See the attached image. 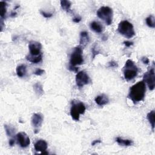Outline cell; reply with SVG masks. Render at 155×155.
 Masks as SVG:
<instances>
[{
	"mask_svg": "<svg viewBox=\"0 0 155 155\" xmlns=\"http://www.w3.org/2000/svg\"><path fill=\"white\" fill-rule=\"evenodd\" d=\"M42 59V54H41L39 56H33L29 54L26 56V59L27 61H29V62L33 63V64L39 63L40 62H41Z\"/></svg>",
	"mask_w": 155,
	"mask_h": 155,
	"instance_id": "obj_18",
	"label": "cell"
},
{
	"mask_svg": "<svg viewBox=\"0 0 155 155\" xmlns=\"http://www.w3.org/2000/svg\"><path fill=\"white\" fill-rule=\"evenodd\" d=\"M85 109V106L83 102L77 100L72 101L70 108V115L72 119L76 121H79L80 115L84 114Z\"/></svg>",
	"mask_w": 155,
	"mask_h": 155,
	"instance_id": "obj_3",
	"label": "cell"
},
{
	"mask_svg": "<svg viewBox=\"0 0 155 155\" xmlns=\"http://www.w3.org/2000/svg\"><path fill=\"white\" fill-rule=\"evenodd\" d=\"M92 55H93V58L94 59L95 58V56L99 53V49H98L97 47V44H95L93 46V47H92Z\"/></svg>",
	"mask_w": 155,
	"mask_h": 155,
	"instance_id": "obj_25",
	"label": "cell"
},
{
	"mask_svg": "<svg viewBox=\"0 0 155 155\" xmlns=\"http://www.w3.org/2000/svg\"><path fill=\"white\" fill-rule=\"evenodd\" d=\"M60 3H61V6L63 10L67 12H69L72 6V3L70 1H67V0H62Z\"/></svg>",
	"mask_w": 155,
	"mask_h": 155,
	"instance_id": "obj_22",
	"label": "cell"
},
{
	"mask_svg": "<svg viewBox=\"0 0 155 155\" xmlns=\"http://www.w3.org/2000/svg\"><path fill=\"white\" fill-rule=\"evenodd\" d=\"M82 48L81 46H78L74 48L70 58V66L75 67L76 65H81L84 62L82 56Z\"/></svg>",
	"mask_w": 155,
	"mask_h": 155,
	"instance_id": "obj_6",
	"label": "cell"
},
{
	"mask_svg": "<svg viewBox=\"0 0 155 155\" xmlns=\"http://www.w3.org/2000/svg\"><path fill=\"white\" fill-rule=\"evenodd\" d=\"M118 30L120 34L128 39L133 38L136 35L133 26L127 20L121 22L118 25Z\"/></svg>",
	"mask_w": 155,
	"mask_h": 155,
	"instance_id": "obj_4",
	"label": "cell"
},
{
	"mask_svg": "<svg viewBox=\"0 0 155 155\" xmlns=\"http://www.w3.org/2000/svg\"><path fill=\"white\" fill-rule=\"evenodd\" d=\"M143 81L146 83L150 90H153L155 87V75L154 66L153 65L144 74Z\"/></svg>",
	"mask_w": 155,
	"mask_h": 155,
	"instance_id": "obj_7",
	"label": "cell"
},
{
	"mask_svg": "<svg viewBox=\"0 0 155 155\" xmlns=\"http://www.w3.org/2000/svg\"><path fill=\"white\" fill-rule=\"evenodd\" d=\"M18 143L22 148H26L30 144V140L25 132H19L16 135Z\"/></svg>",
	"mask_w": 155,
	"mask_h": 155,
	"instance_id": "obj_10",
	"label": "cell"
},
{
	"mask_svg": "<svg viewBox=\"0 0 155 155\" xmlns=\"http://www.w3.org/2000/svg\"><path fill=\"white\" fill-rule=\"evenodd\" d=\"M118 65L117 63L114 62V61H112L109 63V67H117Z\"/></svg>",
	"mask_w": 155,
	"mask_h": 155,
	"instance_id": "obj_30",
	"label": "cell"
},
{
	"mask_svg": "<svg viewBox=\"0 0 155 155\" xmlns=\"http://www.w3.org/2000/svg\"><path fill=\"white\" fill-rule=\"evenodd\" d=\"M146 23L147 26L151 28L155 27V19L153 15H150L145 19Z\"/></svg>",
	"mask_w": 155,
	"mask_h": 155,
	"instance_id": "obj_24",
	"label": "cell"
},
{
	"mask_svg": "<svg viewBox=\"0 0 155 155\" xmlns=\"http://www.w3.org/2000/svg\"><path fill=\"white\" fill-rule=\"evenodd\" d=\"M15 144V139H11L9 140V145L10 147L13 146V145Z\"/></svg>",
	"mask_w": 155,
	"mask_h": 155,
	"instance_id": "obj_33",
	"label": "cell"
},
{
	"mask_svg": "<svg viewBox=\"0 0 155 155\" xmlns=\"http://www.w3.org/2000/svg\"><path fill=\"white\" fill-rule=\"evenodd\" d=\"M95 102L99 106H103L106 105L109 102V99L105 95H101L96 96L95 99Z\"/></svg>",
	"mask_w": 155,
	"mask_h": 155,
	"instance_id": "obj_14",
	"label": "cell"
},
{
	"mask_svg": "<svg viewBox=\"0 0 155 155\" xmlns=\"http://www.w3.org/2000/svg\"><path fill=\"white\" fill-rule=\"evenodd\" d=\"M4 128L8 136H13L15 133V128L11 125H5Z\"/></svg>",
	"mask_w": 155,
	"mask_h": 155,
	"instance_id": "obj_20",
	"label": "cell"
},
{
	"mask_svg": "<svg viewBox=\"0 0 155 155\" xmlns=\"http://www.w3.org/2000/svg\"><path fill=\"white\" fill-rule=\"evenodd\" d=\"M116 142L118 143V144L123 146H131L133 142L130 139H124L120 137H118L116 139Z\"/></svg>",
	"mask_w": 155,
	"mask_h": 155,
	"instance_id": "obj_19",
	"label": "cell"
},
{
	"mask_svg": "<svg viewBox=\"0 0 155 155\" xmlns=\"http://www.w3.org/2000/svg\"><path fill=\"white\" fill-rule=\"evenodd\" d=\"M76 83L79 88H82L90 82V78L84 71L77 73L76 75Z\"/></svg>",
	"mask_w": 155,
	"mask_h": 155,
	"instance_id": "obj_8",
	"label": "cell"
},
{
	"mask_svg": "<svg viewBox=\"0 0 155 155\" xmlns=\"http://www.w3.org/2000/svg\"><path fill=\"white\" fill-rule=\"evenodd\" d=\"M40 13L44 17H45L46 18H51L53 16V13H46V12H44L42 10H41Z\"/></svg>",
	"mask_w": 155,
	"mask_h": 155,
	"instance_id": "obj_26",
	"label": "cell"
},
{
	"mask_svg": "<svg viewBox=\"0 0 155 155\" xmlns=\"http://www.w3.org/2000/svg\"><path fill=\"white\" fill-rule=\"evenodd\" d=\"M97 16L103 20L105 23L109 26L112 24L113 20V10L108 6H102L99 9L97 13Z\"/></svg>",
	"mask_w": 155,
	"mask_h": 155,
	"instance_id": "obj_5",
	"label": "cell"
},
{
	"mask_svg": "<svg viewBox=\"0 0 155 155\" xmlns=\"http://www.w3.org/2000/svg\"><path fill=\"white\" fill-rule=\"evenodd\" d=\"M142 61L143 62L144 64H148L149 63V59L147 57H143L142 58Z\"/></svg>",
	"mask_w": 155,
	"mask_h": 155,
	"instance_id": "obj_31",
	"label": "cell"
},
{
	"mask_svg": "<svg viewBox=\"0 0 155 155\" xmlns=\"http://www.w3.org/2000/svg\"><path fill=\"white\" fill-rule=\"evenodd\" d=\"M90 38L87 32H82L80 33V41L79 44L82 47H85L89 43Z\"/></svg>",
	"mask_w": 155,
	"mask_h": 155,
	"instance_id": "obj_13",
	"label": "cell"
},
{
	"mask_svg": "<svg viewBox=\"0 0 155 155\" xmlns=\"http://www.w3.org/2000/svg\"><path fill=\"white\" fill-rule=\"evenodd\" d=\"M73 22H75V23H78L81 21V18L80 16H76L73 19Z\"/></svg>",
	"mask_w": 155,
	"mask_h": 155,
	"instance_id": "obj_29",
	"label": "cell"
},
{
	"mask_svg": "<svg viewBox=\"0 0 155 155\" xmlns=\"http://www.w3.org/2000/svg\"><path fill=\"white\" fill-rule=\"evenodd\" d=\"M124 45H125L126 47H131V46L133 45V42H131V41H124Z\"/></svg>",
	"mask_w": 155,
	"mask_h": 155,
	"instance_id": "obj_28",
	"label": "cell"
},
{
	"mask_svg": "<svg viewBox=\"0 0 155 155\" xmlns=\"http://www.w3.org/2000/svg\"><path fill=\"white\" fill-rule=\"evenodd\" d=\"M123 73L127 81L133 79L138 75V69L133 61L130 59L126 61L123 68Z\"/></svg>",
	"mask_w": 155,
	"mask_h": 155,
	"instance_id": "obj_2",
	"label": "cell"
},
{
	"mask_svg": "<svg viewBox=\"0 0 155 155\" xmlns=\"http://www.w3.org/2000/svg\"><path fill=\"white\" fill-rule=\"evenodd\" d=\"M47 147H48V144H47V142L42 139L38 140L34 145L35 150L36 151H40L42 153L47 154V153L45 152L46 151V150L47 149Z\"/></svg>",
	"mask_w": 155,
	"mask_h": 155,
	"instance_id": "obj_12",
	"label": "cell"
},
{
	"mask_svg": "<svg viewBox=\"0 0 155 155\" xmlns=\"http://www.w3.org/2000/svg\"><path fill=\"white\" fill-rule=\"evenodd\" d=\"M90 26L92 30H93L94 32H95L96 33H101L103 30L102 26L99 23H98V22H96V21H93L92 23H90Z\"/></svg>",
	"mask_w": 155,
	"mask_h": 155,
	"instance_id": "obj_16",
	"label": "cell"
},
{
	"mask_svg": "<svg viewBox=\"0 0 155 155\" xmlns=\"http://www.w3.org/2000/svg\"><path fill=\"white\" fill-rule=\"evenodd\" d=\"M7 4L4 1L0 2V10H1V19H3L7 13Z\"/></svg>",
	"mask_w": 155,
	"mask_h": 155,
	"instance_id": "obj_23",
	"label": "cell"
},
{
	"mask_svg": "<svg viewBox=\"0 0 155 155\" xmlns=\"http://www.w3.org/2000/svg\"><path fill=\"white\" fill-rule=\"evenodd\" d=\"M147 119L151 126L152 130L154 131V110H152L147 114Z\"/></svg>",
	"mask_w": 155,
	"mask_h": 155,
	"instance_id": "obj_21",
	"label": "cell"
},
{
	"mask_svg": "<svg viewBox=\"0 0 155 155\" xmlns=\"http://www.w3.org/2000/svg\"><path fill=\"white\" fill-rule=\"evenodd\" d=\"M44 72H45V71H44V70L41 69H36V70L33 73H34L35 75L41 76V75H42V74H44Z\"/></svg>",
	"mask_w": 155,
	"mask_h": 155,
	"instance_id": "obj_27",
	"label": "cell"
},
{
	"mask_svg": "<svg viewBox=\"0 0 155 155\" xmlns=\"http://www.w3.org/2000/svg\"><path fill=\"white\" fill-rule=\"evenodd\" d=\"M16 74L18 77L23 78L24 76H26L27 73V67L26 65L22 64L20 65H18L16 67Z\"/></svg>",
	"mask_w": 155,
	"mask_h": 155,
	"instance_id": "obj_15",
	"label": "cell"
},
{
	"mask_svg": "<svg viewBox=\"0 0 155 155\" xmlns=\"http://www.w3.org/2000/svg\"><path fill=\"white\" fill-rule=\"evenodd\" d=\"M145 92V83L143 81H141L130 87L128 98L135 104L144 100Z\"/></svg>",
	"mask_w": 155,
	"mask_h": 155,
	"instance_id": "obj_1",
	"label": "cell"
},
{
	"mask_svg": "<svg viewBox=\"0 0 155 155\" xmlns=\"http://www.w3.org/2000/svg\"><path fill=\"white\" fill-rule=\"evenodd\" d=\"M101 140H95V141H93V142L92 143V146H94L96 144H99V143H101Z\"/></svg>",
	"mask_w": 155,
	"mask_h": 155,
	"instance_id": "obj_32",
	"label": "cell"
},
{
	"mask_svg": "<svg viewBox=\"0 0 155 155\" xmlns=\"http://www.w3.org/2000/svg\"><path fill=\"white\" fill-rule=\"evenodd\" d=\"M43 122V116L40 113H35L32 117V124L36 128L35 131H38V128L41 127Z\"/></svg>",
	"mask_w": 155,
	"mask_h": 155,
	"instance_id": "obj_11",
	"label": "cell"
},
{
	"mask_svg": "<svg viewBox=\"0 0 155 155\" xmlns=\"http://www.w3.org/2000/svg\"><path fill=\"white\" fill-rule=\"evenodd\" d=\"M33 90L38 96H41L44 94L42 85L40 82H36L33 85Z\"/></svg>",
	"mask_w": 155,
	"mask_h": 155,
	"instance_id": "obj_17",
	"label": "cell"
},
{
	"mask_svg": "<svg viewBox=\"0 0 155 155\" xmlns=\"http://www.w3.org/2000/svg\"><path fill=\"white\" fill-rule=\"evenodd\" d=\"M29 49L30 51V54L32 56H36L42 54L41 50L42 49L41 44L39 42L32 41L29 42Z\"/></svg>",
	"mask_w": 155,
	"mask_h": 155,
	"instance_id": "obj_9",
	"label": "cell"
}]
</instances>
